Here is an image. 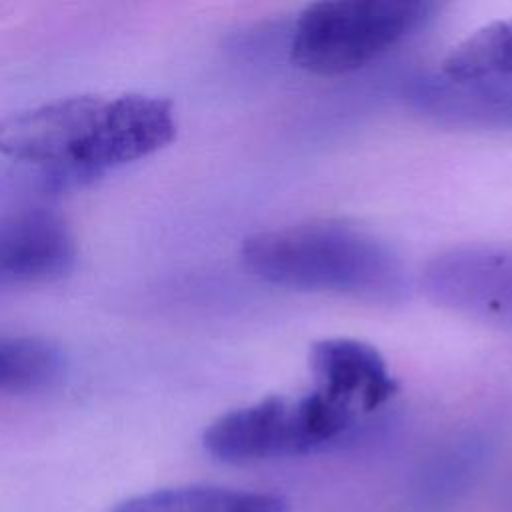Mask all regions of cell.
I'll use <instances>...</instances> for the list:
<instances>
[{
  "label": "cell",
  "mask_w": 512,
  "mask_h": 512,
  "mask_svg": "<svg viewBox=\"0 0 512 512\" xmlns=\"http://www.w3.org/2000/svg\"><path fill=\"white\" fill-rule=\"evenodd\" d=\"M64 368L60 350L32 336H0V396L50 386Z\"/></svg>",
  "instance_id": "obj_11"
},
{
  "label": "cell",
  "mask_w": 512,
  "mask_h": 512,
  "mask_svg": "<svg viewBox=\"0 0 512 512\" xmlns=\"http://www.w3.org/2000/svg\"><path fill=\"white\" fill-rule=\"evenodd\" d=\"M74 260V236L56 212L24 206L0 214V288L58 280Z\"/></svg>",
  "instance_id": "obj_5"
},
{
  "label": "cell",
  "mask_w": 512,
  "mask_h": 512,
  "mask_svg": "<svg viewBox=\"0 0 512 512\" xmlns=\"http://www.w3.org/2000/svg\"><path fill=\"white\" fill-rule=\"evenodd\" d=\"M412 98L420 110L442 122L466 126H512V78L420 82Z\"/></svg>",
  "instance_id": "obj_8"
},
{
  "label": "cell",
  "mask_w": 512,
  "mask_h": 512,
  "mask_svg": "<svg viewBox=\"0 0 512 512\" xmlns=\"http://www.w3.org/2000/svg\"><path fill=\"white\" fill-rule=\"evenodd\" d=\"M112 512H290V502L270 492L178 486L138 494L120 502Z\"/></svg>",
  "instance_id": "obj_9"
},
{
  "label": "cell",
  "mask_w": 512,
  "mask_h": 512,
  "mask_svg": "<svg viewBox=\"0 0 512 512\" xmlns=\"http://www.w3.org/2000/svg\"><path fill=\"white\" fill-rule=\"evenodd\" d=\"M434 290L458 306L500 314L512 312V256L454 252L438 260L430 274Z\"/></svg>",
  "instance_id": "obj_7"
},
{
  "label": "cell",
  "mask_w": 512,
  "mask_h": 512,
  "mask_svg": "<svg viewBox=\"0 0 512 512\" xmlns=\"http://www.w3.org/2000/svg\"><path fill=\"white\" fill-rule=\"evenodd\" d=\"M358 420L314 388L302 396H266L216 418L202 436L206 452L226 464L316 452L344 436Z\"/></svg>",
  "instance_id": "obj_4"
},
{
  "label": "cell",
  "mask_w": 512,
  "mask_h": 512,
  "mask_svg": "<svg viewBox=\"0 0 512 512\" xmlns=\"http://www.w3.org/2000/svg\"><path fill=\"white\" fill-rule=\"evenodd\" d=\"M240 254L254 276L290 290L392 300L404 288L392 250L376 236L342 222L260 230L242 242Z\"/></svg>",
  "instance_id": "obj_2"
},
{
  "label": "cell",
  "mask_w": 512,
  "mask_h": 512,
  "mask_svg": "<svg viewBox=\"0 0 512 512\" xmlns=\"http://www.w3.org/2000/svg\"><path fill=\"white\" fill-rule=\"evenodd\" d=\"M448 80L512 78V16L474 30L460 40L442 60Z\"/></svg>",
  "instance_id": "obj_10"
},
{
  "label": "cell",
  "mask_w": 512,
  "mask_h": 512,
  "mask_svg": "<svg viewBox=\"0 0 512 512\" xmlns=\"http://www.w3.org/2000/svg\"><path fill=\"white\" fill-rule=\"evenodd\" d=\"M314 390L356 420L372 414L398 392L382 354L354 338H324L310 346Z\"/></svg>",
  "instance_id": "obj_6"
},
{
  "label": "cell",
  "mask_w": 512,
  "mask_h": 512,
  "mask_svg": "<svg viewBox=\"0 0 512 512\" xmlns=\"http://www.w3.org/2000/svg\"><path fill=\"white\" fill-rule=\"evenodd\" d=\"M426 0H324L292 30L290 62L316 76H342L382 58L434 16Z\"/></svg>",
  "instance_id": "obj_3"
},
{
  "label": "cell",
  "mask_w": 512,
  "mask_h": 512,
  "mask_svg": "<svg viewBox=\"0 0 512 512\" xmlns=\"http://www.w3.org/2000/svg\"><path fill=\"white\" fill-rule=\"evenodd\" d=\"M174 136L172 104L144 94L68 96L0 118V154L34 168L42 190L84 186Z\"/></svg>",
  "instance_id": "obj_1"
}]
</instances>
